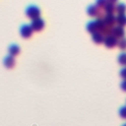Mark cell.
I'll list each match as a JSON object with an SVG mask.
<instances>
[{
	"mask_svg": "<svg viewBox=\"0 0 126 126\" xmlns=\"http://www.w3.org/2000/svg\"><path fill=\"white\" fill-rule=\"evenodd\" d=\"M26 16L31 20L39 18L40 17V9L35 5H31L26 9Z\"/></svg>",
	"mask_w": 126,
	"mask_h": 126,
	"instance_id": "6da1fadb",
	"label": "cell"
},
{
	"mask_svg": "<svg viewBox=\"0 0 126 126\" xmlns=\"http://www.w3.org/2000/svg\"><path fill=\"white\" fill-rule=\"evenodd\" d=\"M102 9H99L96 5H91L88 7L87 9V13L90 17H94L96 19H102L103 15H102Z\"/></svg>",
	"mask_w": 126,
	"mask_h": 126,
	"instance_id": "7a4b0ae2",
	"label": "cell"
},
{
	"mask_svg": "<svg viewBox=\"0 0 126 126\" xmlns=\"http://www.w3.org/2000/svg\"><path fill=\"white\" fill-rule=\"evenodd\" d=\"M33 32H40L44 28V21L39 17L34 20H32V24L30 25Z\"/></svg>",
	"mask_w": 126,
	"mask_h": 126,
	"instance_id": "3957f363",
	"label": "cell"
},
{
	"mask_svg": "<svg viewBox=\"0 0 126 126\" xmlns=\"http://www.w3.org/2000/svg\"><path fill=\"white\" fill-rule=\"evenodd\" d=\"M103 43L104 45L107 47V48H113L116 46V43H117V38L112 35V34H108V35H105L104 36V39H103Z\"/></svg>",
	"mask_w": 126,
	"mask_h": 126,
	"instance_id": "277c9868",
	"label": "cell"
},
{
	"mask_svg": "<svg viewBox=\"0 0 126 126\" xmlns=\"http://www.w3.org/2000/svg\"><path fill=\"white\" fill-rule=\"evenodd\" d=\"M32 32H33V31H32V29L31 28L30 25H23V26L21 27V29H20V34H21L24 38H29V37H31L32 34Z\"/></svg>",
	"mask_w": 126,
	"mask_h": 126,
	"instance_id": "5b68a950",
	"label": "cell"
},
{
	"mask_svg": "<svg viewBox=\"0 0 126 126\" xmlns=\"http://www.w3.org/2000/svg\"><path fill=\"white\" fill-rule=\"evenodd\" d=\"M112 35H114L117 39L118 38H121L124 36L125 34V31H124V27H120V26H117V27H113L112 29V32H111Z\"/></svg>",
	"mask_w": 126,
	"mask_h": 126,
	"instance_id": "8992f818",
	"label": "cell"
},
{
	"mask_svg": "<svg viewBox=\"0 0 126 126\" xmlns=\"http://www.w3.org/2000/svg\"><path fill=\"white\" fill-rule=\"evenodd\" d=\"M102 20H103L104 24L107 25V26L114 27V25H115V16H113V14H105V15H103Z\"/></svg>",
	"mask_w": 126,
	"mask_h": 126,
	"instance_id": "52a82bcc",
	"label": "cell"
},
{
	"mask_svg": "<svg viewBox=\"0 0 126 126\" xmlns=\"http://www.w3.org/2000/svg\"><path fill=\"white\" fill-rule=\"evenodd\" d=\"M4 66L6 68H13L15 66V58L11 55H7L4 58Z\"/></svg>",
	"mask_w": 126,
	"mask_h": 126,
	"instance_id": "ba28073f",
	"label": "cell"
},
{
	"mask_svg": "<svg viewBox=\"0 0 126 126\" xmlns=\"http://www.w3.org/2000/svg\"><path fill=\"white\" fill-rule=\"evenodd\" d=\"M115 24L120 27L126 26V15L125 14H118L117 17H115Z\"/></svg>",
	"mask_w": 126,
	"mask_h": 126,
	"instance_id": "9c48e42d",
	"label": "cell"
},
{
	"mask_svg": "<svg viewBox=\"0 0 126 126\" xmlns=\"http://www.w3.org/2000/svg\"><path fill=\"white\" fill-rule=\"evenodd\" d=\"M103 39H104V35L98 32L93 33V41L94 43H97V44H100L103 42Z\"/></svg>",
	"mask_w": 126,
	"mask_h": 126,
	"instance_id": "30bf717a",
	"label": "cell"
},
{
	"mask_svg": "<svg viewBox=\"0 0 126 126\" xmlns=\"http://www.w3.org/2000/svg\"><path fill=\"white\" fill-rule=\"evenodd\" d=\"M103 11L105 12V14H113L115 12V5L109 2H106V4L103 6Z\"/></svg>",
	"mask_w": 126,
	"mask_h": 126,
	"instance_id": "8fae6325",
	"label": "cell"
},
{
	"mask_svg": "<svg viewBox=\"0 0 126 126\" xmlns=\"http://www.w3.org/2000/svg\"><path fill=\"white\" fill-rule=\"evenodd\" d=\"M87 31L90 32V33H94L97 32V28H96V24H95V21H92V22H89L87 24V27H86Z\"/></svg>",
	"mask_w": 126,
	"mask_h": 126,
	"instance_id": "7c38bea8",
	"label": "cell"
},
{
	"mask_svg": "<svg viewBox=\"0 0 126 126\" xmlns=\"http://www.w3.org/2000/svg\"><path fill=\"white\" fill-rule=\"evenodd\" d=\"M8 51H9V55L15 57V56H17L20 53V47L17 44H12V45L9 46Z\"/></svg>",
	"mask_w": 126,
	"mask_h": 126,
	"instance_id": "4fadbf2b",
	"label": "cell"
},
{
	"mask_svg": "<svg viewBox=\"0 0 126 126\" xmlns=\"http://www.w3.org/2000/svg\"><path fill=\"white\" fill-rule=\"evenodd\" d=\"M115 12L117 14H125V12H126V5L124 3H118L115 6Z\"/></svg>",
	"mask_w": 126,
	"mask_h": 126,
	"instance_id": "5bb4252c",
	"label": "cell"
},
{
	"mask_svg": "<svg viewBox=\"0 0 126 126\" xmlns=\"http://www.w3.org/2000/svg\"><path fill=\"white\" fill-rule=\"evenodd\" d=\"M116 46H118V48L121 49V50H126V38L124 36L121 37V38H118Z\"/></svg>",
	"mask_w": 126,
	"mask_h": 126,
	"instance_id": "9a60e30c",
	"label": "cell"
},
{
	"mask_svg": "<svg viewBox=\"0 0 126 126\" xmlns=\"http://www.w3.org/2000/svg\"><path fill=\"white\" fill-rule=\"evenodd\" d=\"M118 63L120 65H123V66H126V52H122L118 55Z\"/></svg>",
	"mask_w": 126,
	"mask_h": 126,
	"instance_id": "2e32d148",
	"label": "cell"
},
{
	"mask_svg": "<svg viewBox=\"0 0 126 126\" xmlns=\"http://www.w3.org/2000/svg\"><path fill=\"white\" fill-rule=\"evenodd\" d=\"M119 115H120L121 118L126 119V105H125V106H122V107L119 109Z\"/></svg>",
	"mask_w": 126,
	"mask_h": 126,
	"instance_id": "e0dca14e",
	"label": "cell"
},
{
	"mask_svg": "<svg viewBox=\"0 0 126 126\" xmlns=\"http://www.w3.org/2000/svg\"><path fill=\"white\" fill-rule=\"evenodd\" d=\"M105 4H106V0H96V1H95V5H96L99 9H102Z\"/></svg>",
	"mask_w": 126,
	"mask_h": 126,
	"instance_id": "ac0fdd59",
	"label": "cell"
},
{
	"mask_svg": "<svg viewBox=\"0 0 126 126\" xmlns=\"http://www.w3.org/2000/svg\"><path fill=\"white\" fill-rule=\"evenodd\" d=\"M120 76H121V78H123L124 80H126V68L121 69V71H120Z\"/></svg>",
	"mask_w": 126,
	"mask_h": 126,
	"instance_id": "d6986e66",
	"label": "cell"
},
{
	"mask_svg": "<svg viewBox=\"0 0 126 126\" xmlns=\"http://www.w3.org/2000/svg\"><path fill=\"white\" fill-rule=\"evenodd\" d=\"M120 87H121V90H122V91L126 92V80H124V81H123V82L121 83Z\"/></svg>",
	"mask_w": 126,
	"mask_h": 126,
	"instance_id": "ffe728a7",
	"label": "cell"
},
{
	"mask_svg": "<svg viewBox=\"0 0 126 126\" xmlns=\"http://www.w3.org/2000/svg\"><path fill=\"white\" fill-rule=\"evenodd\" d=\"M118 0H106V2H109V3H112V4H115Z\"/></svg>",
	"mask_w": 126,
	"mask_h": 126,
	"instance_id": "44dd1931",
	"label": "cell"
},
{
	"mask_svg": "<svg viewBox=\"0 0 126 126\" xmlns=\"http://www.w3.org/2000/svg\"><path fill=\"white\" fill-rule=\"evenodd\" d=\"M122 126H126V124H124V125H122Z\"/></svg>",
	"mask_w": 126,
	"mask_h": 126,
	"instance_id": "7402d4cb",
	"label": "cell"
}]
</instances>
